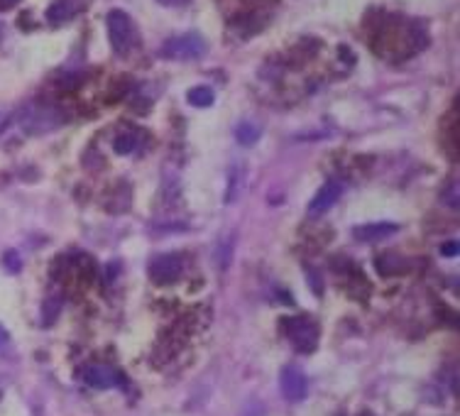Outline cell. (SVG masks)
I'll use <instances>...</instances> for the list:
<instances>
[{
	"instance_id": "1",
	"label": "cell",
	"mask_w": 460,
	"mask_h": 416,
	"mask_svg": "<svg viewBox=\"0 0 460 416\" xmlns=\"http://www.w3.org/2000/svg\"><path fill=\"white\" fill-rule=\"evenodd\" d=\"M105 28H108L110 47H113V52L117 57H127L137 47L140 35H137L135 23H132V18L125 10H120V8L110 10L108 18H105Z\"/></svg>"
},
{
	"instance_id": "2",
	"label": "cell",
	"mask_w": 460,
	"mask_h": 416,
	"mask_svg": "<svg viewBox=\"0 0 460 416\" xmlns=\"http://www.w3.org/2000/svg\"><path fill=\"white\" fill-rule=\"evenodd\" d=\"M208 52L206 40L199 32H184V35L169 37L162 47H159V57L169 62H196Z\"/></svg>"
},
{
	"instance_id": "3",
	"label": "cell",
	"mask_w": 460,
	"mask_h": 416,
	"mask_svg": "<svg viewBox=\"0 0 460 416\" xmlns=\"http://www.w3.org/2000/svg\"><path fill=\"white\" fill-rule=\"evenodd\" d=\"M284 335L292 340V345L299 353H311L318 345V326L306 316H292L282 321Z\"/></svg>"
},
{
	"instance_id": "4",
	"label": "cell",
	"mask_w": 460,
	"mask_h": 416,
	"mask_svg": "<svg viewBox=\"0 0 460 416\" xmlns=\"http://www.w3.org/2000/svg\"><path fill=\"white\" fill-rule=\"evenodd\" d=\"M184 272V260L179 255H159L149 262V279L159 287L174 284Z\"/></svg>"
},
{
	"instance_id": "5",
	"label": "cell",
	"mask_w": 460,
	"mask_h": 416,
	"mask_svg": "<svg viewBox=\"0 0 460 416\" xmlns=\"http://www.w3.org/2000/svg\"><path fill=\"white\" fill-rule=\"evenodd\" d=\"M280 389H282V397H284L287 402H301V399H306L309 385H306V375H304L301 367L299 365L282 367Z\"/></svg>"
},
{
	"instance_id": "6",
	"label": "cell",
	"mask_w": 460,
	"mask_h": 416,
	"mask_svg": "<svg viewBox=\"0 0 460 416\" xmlns=\"http://www.w3.org/2000/svg\"><path fill=\"white\" fill-rule=\"evenodd\" d=\"M81 380H84V385H88L93 389H110V387L122 385L120 372H117L113 365H103V362H91V365L84 367Z\"/></svg>"
},
{
	"instance_id": "7",
	"label": "cell",
	"mask_w": 460,
	"mask_h": 416,
	"mask_svg": "<svg viewBox=\"0 0 460 416\" xmlns=\"http://www.w3.org/2000/svg\"><path fill=\"white\" fill-rule=\"evenodd\" d=\"M62 122L64 118L59 115L57 108H30L23 118V125L28 132H50Z\"/></svg>"
},
{
	"instance_id": "8",
	"label": "cell",
	"mask_w": 460,
	"mask_h": 416,
	"mask_svg": "<svg viewBox=\"0 0 460 416\" xmlns=\"http://www.w3.org/2000/svg\"><path fill=\"white\" fill-rule=\"evenodd\" d=\"M340 194H343V184H340L338 179H330L326 181L323 186L318 189V194L311 199V204H309V216H323L328 208H333L335 201L340 199Z\"/></svg>"
},
{
	"instance_id": "9",
	"label": "cell",
	"mask_w": 460,
	"mask_h": 416,
	"mask_svg": "<svg viewBox=\"0 0 460 416\" xmlns=\"http://www.w3.org/2000/svg\"><path fill=\"white\" fill-rule=\"evenodd\" d=\"M397 231V223H367V226H357L352 236H355V240H362V243H377V240L394 236Z\"/></svg>"
},
{
	"instance_id": "10",
	"label": "cell",
	"mask_w": 460,
	"mask_h": 416,
	"mask_svg": "<svg viewBox=\"0 0 460 416\" xmlns=\"http://www.w3.org/2000/svg\"><path fill=\"white\" fill-rule=\"evenodd\" d=\"M74 15H76V5H74L71 0H54V3L50 5V10H47V20H50L52 25L67 23Z\"/></svg>"
},
{
	"instance_id": "11",
	"label": "cell",
	"mask_w": 460,
	"mask_h": 416,
	"mask_svg": "<svg viewBox=\"0 0 460 416\" xmlns=\"http://www.w3.org/2000/svg\"><path fill=\"white\" fill-rule=\"evenodd\" d=\"M186 100H189L194 108H208V105H213V100H216V93H213L211 86H194L186 93Z\"/></svg>"
},
{
	"instance_id": "12",
	"label": "cell",
	"mask_w": 460,
	"mask_h": 416,
	"mask_svg": "<svg viewBox=\"0 0 460 416\" xmlns=\"http://www.w3.org/2000/svg\"><path fill=\"white\" fill-rule=\"evenodd\" d=\"M260 135H262V130H260V125H255V122H240V125L235 127V140L245 147L255 145V142L260 140Z\"/></svg>"
},
{
	"instance_id": "13",
	"label": "cell",
	"mask_w": 460,
	"mask_h": 416,
	"mask_svg": "<svg viewBox=\"0 0 460 416\" xmlns=\"http://www.w3.org/2000/svg\"><path fill=\"white\" fill-rule=\"evenodd\" d=\"M137 145H140V135H137V130H125V132H120V135L115 137V142H113V147H115L117 154H130V152H135Z\"/></svg>"
},
{
	"instance_id": "14",
	"label": "cell",
	"mask_w": 460,
	"mask_h": 416,
	"mask_svg": "<svg viewBox=\"0 0 460 416\" xmlns=\"http://www.w3.org/2000/svg\"><path fill=\"white\" fill-rule=\"evenodd\" d=\"M238 186H240V172L235 169L233 172V177H230V181H228V191H226V204H230V201H235L238 199Z\"/></svg>"
},
{
	"instance_id": "15",
	"label": "cell",
	"mask_w": 460,
	"mask_h": 416,
	"mask_svg": "<svg viewBox=\"0 0 460 416\" xmlns=\"http://www.w3.org/2000/svg\"><path fill=\"white\" fill-rule=\"evenodd\" d=\"M5 265H8V270L10 272H18L20 270V258H18V253H5Z\"/></svg>"
},
{
	"instance_id": "16",
	"label": "cell",
	"mask_w": 460,
	"mask_h": 416,
	"mask_svg": "<svg viewBox=\"0 0 460 416\" xmlns=\"http://www.w3.org/2000/svg\"><path fill=\"white\" fill-rule=\"evenodd\" d=\"M443 201H446V204L451 206L453 211H456V208H458V186L456 184L448 189V196H443Z\"/></svg>"
},
{
	"instance_id": "17",
	"label": "cell",
	"mask_w": 460,
	"mask_h": 416,
	"mask_svg": "<svg viewBox=\"0 0 460 416\" xmlns=\"http://www.w3.org/2000/svg\"><path fill=\"white\" fill-rule=\"evenodd\" d=\"M441 255H446V258H456V255H458V243H456V240L441 245Z\"/></svg>"
},
{
	"instance_id": "18",
	"label": "cell",
	"mask_w": 460,
	"mask_h": 416,
	"mask_svg": "<svg viewBox=\"0 0 460 416\" xmlns=\"http://www.w3.org/2000/svg\"><path fill=\"white\" fill-rule=\"evenodd\" d=\"M159 5H164V8H179V5H186L189 0H157Z\"/></svg>"
},
{
	"instance_id": "19",
	"label": "cell",
	"mask_w": 460,
	"mask_h": 416,
	"mask_svg": "<svg viewBox=\"0 0 460 416\" xmlns=\"http://www.w3.org/2000/svg\"><path fill=\"white\" fill-rule=\"evenodd\" d=\"M20 0H0V10H10V8H15Z\"/></svg>"
},
{
	"instance_id": "20",
	"label": "cell",
	"mask_w": 460,
	"mask_h": 416,
	"mask_svg": "<svg viewBox=\"0 0 460 416\" xmlns=\"http://www.w3.org/2000/svg\"><path fill=\"white\" fill-rule=\"evenodd\" d=\"M8 340H10L8 330H5L3 326H0V348H3V345H8Z\"/></svg>"
},
{
	"instance_id": "21",
	"label": "cell",
	"mask_w": 460,
	"mask_h": 416,
	"mask_svg": "<svg viewBox=\"0 0 460 416\" xmlns=\"http://www.w3.org/2000/svg\"><path fill=\"white\" fill-rule=\"evenodd\" d=\"M360 416H372V414H360Z\"/></svg>"
}]
</instances>
